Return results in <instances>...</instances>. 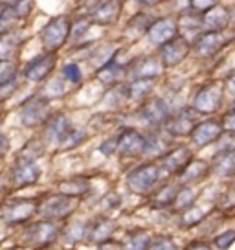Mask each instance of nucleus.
I'll use <instances>...</instances> for the list:
<instances>
[{
    "mask_svg": "<svg viewBox=\"0 0 235 250\" xmlns=\"http://www.w3.org/2000/svg\"><path fill=\"white\" fill-rule=\"evenodd\" d=\"M72 31V21L66 15H59L50 19L42 30H40V44L44 46L46 52H59L66 44V41L70 39Z\"/></svg>",
    "mask_w": 235,
    "mask_h": 250,
    "instance_id": "nucleus-1",
    "label": "nucleus"
},
{
    "mask_svg": "<svg viewBox=\"0 0 235 250\" xmlns=\"http://www.w3.org/2000/svg\"><path fill=\"white\" fill-rule=\"evenodd\" d=\"M222 96H224V86L219 81H208L196 90L193 98V110L198 114H213L219 110Z\"/></svg>",
    "mask_w": 235,
    "mask_h": 250,
    "instance_id": "nucleus-2",
    "label": "nucleus"
},
{
    "mask_svg": "<svg viewBox=\"0 0 235 250\" xmlns=\"http://www.w3.org/2000/svg\"><path fill=\"white\" fill-rule=\"evenodd\" d=\"M160 179V166L141 164L127 175V188L136 195H145Z\"/></svg>",
    "mask_w": 235,
    "mask_h": 250,
    "instance_id": "nucleus-3",
    "label": "nucleus"
},
{
    "mask_svg": "<svg viewBox=\"0 0 235 250\" xmlns=\"http://www.w3.org/2000/svg\"><path fill=\"white\" fill-rule=\"evenodd\" d=\"M35 211H37L35 199H13L2 206L0 217L6 225L13 227V225H20V223H26L28 219H32Z\"/></svg>",
    "mask_w": 235,
    "mask_h": 250,
    "instance_id": "nucleus-4",
    "label": "nucleus"
},
{
    "mask_svg": "<svg viewBox=\"0 0 235 250\" xmlns=\"http://www.w3.org/2000/svg\"><path fill=\"white\" fill-rule=\"evenodd\" d=\"M55 64H57V52H44L26 62V66L22 68V76L33 83L46 81L50 74L54 72Z\"/></svg>",
    "mask_w": 235,
    "mask_h": 250,
    "instance_id": "nucleus-5",
    "label": "nucleus"
},
{
    "mask_svg": "<svg viewBox=\"0 0 235 250\" xmlns=\"http://www.w3.org/2000/svg\"><path fill=\"white\" fill-rule=\"evenodd\" d=\"M48 100L42 96H32L22 103L20 107V122L26 127H39L44 125L48 118H50V105Z\"/></svg>",
    "mask_w": 235,
    "mask_h": 250,
    "instance_id": "nucleus-6",
    "label": "nucleus"
},
{
    "mask_svg": "<svg viewBox=\"0 0 235 250\" xmlns=\"http://www.w3.org/2000/svg\"><path fill=\"white\" fill-rule=\"evenodd\" d=\"M189 54H191V42L184 35L173 37L171 41L164 42L158 50V57H160L164 66H176L182 61H186Z\"/></svg>",
    "mask_w": 235,
    "mask_h": 250,
    "instance_id": "nucleus-7",
    "label": "nucleus"
},
{
    "mask_svg": "<svg viewBox=\"0 0 235 250\" xmlns=\"http://www.w3.org/2000/svg\"><path fill=\"white\" fill-rule=\"evenodd\" d=\"M74 206L76 204L72 201V197L57 193V195L44 197L40 203H37V211L46 219H64L74 211Z\"/></svg>",
    "mask_w": 235,
    "mask_h": 250,
    "instance_id": "nucleus-8",
    "label": "nucleus"
},
{
    "mask_svg": "<svg viewBox=\"0 0 235 250\" xmlns=\"http://www.w3.org/2000/svg\"><path fill=\"white\" fill-rule=\"evenodd\" d=\"M178 35V22L176 17H162V19H155L151 26L145 31V37L151 44L155 46H162L164 42L171 41L173 37Z\"/></svg>",
    "mask_w": 235,
    "mask_h": 250,
    "instance_id": "nucleus-9",
    "label": "nucleus"
},
{
    "mask_svg": "<svg viewBox=\"0 0 235 250\" xmlns=\"http://www.w3.org/2000/svg\"><path fill=\"white\" fill-rule=\"evenodd\" d=\"M40 177V167L35 160L17 158L11 171H9V182L15 188H26L35 184Z\"/></svg>",
    "mask_w": 235,
    "mask_h": 250,
    "instance_id": "nucleus-10",
    "label": "nucleus"
},
{
    "mask_svg": "<svg viewBox=\"0 0 235 250\" xmlns=\"http://www.w3.org/2000/svg\"><path fill=\"white\" fill-rule=\"evenodd\" d=\"M59 235V227L52 223V221H39V223H33L26 228L24 232V241L32 247H46L50 243H54V239Z\"/></svg>",
    "mask_w": 235,
    "mask_h": 250,
    "instance_id": "nucleus-11",
    "label": "nucleus"
},
{
    "mask_svg": "<svg viewBox=\"0 0 235 250\" xmlns=\"http://www.w3.org/2000/svg\"><path fill=\"white\" fill-rule=\"evenodd\" d=\"M164 68L165 66L162 64L158 55H145V57H141V59H138L136 62L131 64L127 76L133 81H138V79L155 81V79L164 74Z\"/></svg>",
    "mask_w": 235,
    "mask_h": 250,
    "instance_id": "nucleus-12",
    "label": "nucleus"
},
{
    "mask_svg": "<svg viewBox=\"0 0 235 250\" xmlns=\"http://www.w3.org/2000/svg\"><path fill=\"white\" fill-rule=\"evenodd\" d=\"M143 146H145V136L136 131L127 127L116 136V153H119L125 158H134V156L143 155Z\"/></svg>",
    "mask_w": 235,
    "mask_h": 250,
    "instance_id": "nucleus-13",
    "label": "nucleus"
},
{
    "mask_svg": "<svg viewBox=\"0 0 235 250\" xmlns=\"http://www.w3.org/2000/svg\"><path fill=\"white\" fill-rule=\"evenodd\" d=\"M224 46H226V37L222 31H202L195 39V42L191 44V50L198 57L208 59L212 55L219 54Z\"/></svg>",
    "mask_w": 235,
    "mask_h": 250,
    "instance_id": "nucleus-14",
    "label": "nucleus"
},
{
    "mask_svg": "<svg viewBox=\"0 0 235 250\" xmlns=\"http://www.w3.org/2000/svg\"><path fill=\"white\" fill-rule=\"evenodd\" d=\"M169 118V105L162 98H149L145 100L140 109V120L149 127L164 125Z\"/></svg>",
    "mask_w": 235,
    "mask_h": 250,
    "instance_id": "nucleus-15",
    "label": "nucleus"
},
{
    "mask_svg": "<svg viewBox=\"0 0 235 250\" xmlns=\"http://www.w3.org/2000/svg\"><path fill=\"white\" fill-rule=\"evenodd\" d=\"M224 134L222 131V124L220 122H215V120H206V122H200V124H195V127L191 129V144L195 147H206L213 142H217Z\"/></svg>",
    "mask_w": 235,
    "mask_h": 250,
    "instance_id": "nucleus-16",
    "label": "nucleus"
},
{
    "mask_svg": "<svg viewBox=\"0 0 235 250\" xmlns=\"http://www.w3.org/2000/svg\"><path fill=\"white\" fill-rule=\"evenodd\" d=\"M196 124V112L193 109H182L176 112L173 118L165 120V133L173 138H180V136H189L191 129Z\"/></svg>",
    "mask_w": 235,
    "mask_h": 250,
    "instance_id": "nucleus-17",
    "label": "nucleus"
},
{
    "mask_svg": "<svg viewBox=\"0 0 235 250\" xmlns=\"http://www.w3.org/2000/svg\"><path fill=\"white\" fill-rule=\"evenodd\" d=\"M123 9V2L121 0H98L92 13H90V21L92 24H99V26H110L114 24L121 15Z\"/></svg>",
    "mask_w": 235,
    "mask_h": 250,
    "instance_id": "nucleus-18",
    "label": "nucleus"
},
{
    "mask_svg": "<svg viewBox=\"0 0 235 250\" xmlns=\"http://www.w3.org/2000/svg\"><path fill=\"white\" fill-rule=\"evenodd\" d=\"M232 13L226 6L215 4L208 11L200 13V30L202 31H224L230 26Z\"/></svg>",
    "mask_w": 235,
    "mask_h": 250,
    "instance_id": "nucleus-19",
    "label": "nucleus"
},
{
    "mask_svg": "<svg viewBox=\"0 0 235 250\" xmlns=\"http://www.w3.org/2000/svg\"><path fill=\"white\" fill-rule=\"evenodd\" d=\"M160 158H162V167L165 171L171 175H178L193 160V151L188 146H178V147L167 149Z\"/></svg>",
    "mask_w": 235,
    "mask_h": 250,
    "instance_id": "nucleus-20",
    "label": "nucleus"
},
{
    "mask_svg": "<svg viewBox=\"0 0 235 250\" xmlns=\"http://www.w3.org/2000/svg\"><path fill=\"white\" fill-rule=\"evenodd\" d=\"M72 131V124L68 116L64 114H50L46 122H44V138H46L50 144H57L61 146V142L66 138V134Z\"/></svg>",
    "mask_w": 235,
    "mask_h": 250,
    "instance_id": "nucleus-21",
    "label": "nucleus"
},
{
    "mask_svg": "<svg viewBox=\"0 0 235 250\" xmlns=\"http://www.w3.org/2000/svg\"><path fill=\"white\" fill-rule=\"evenodd\" d=\"M24 42L22 31L19 30H8V31H0V61H13L20 46Z\"/></svg>",
    "mask_w": 235,
    "mask_h": 250,
    "instance_id": "nucleus-22",
    "label": "nucleus"
},
{
    "mask_svg": "<svg viewBox=\"0 0 235 250\" xmlns=\"http://www.w3.org/2000/svg\"><path fill=\"white\" fill-rule=\"evenodd\" d=\"M114 230H116V225L112 221H109V219H98L92 225H86L85 237L88 241L101 245V243L109 241L110 235L114 234Z\"/></svg>",
    "mask_w": 235,
    "mask_h": 250,
    "instance_id": "nucleus-23",
    "label": "nucleus"
},
{
    "mask_svg": "<svg viewBox=\"0 0 235 250\" xmlns=\"http://www.w3.org/2000/svg\"><path fill=\"white\" fill-rule=\"evenodd\" d=\"M213 171L219 177H235V147L222 149L219 155L215 156Z\"/></svg>",
    "mask_w": 235,
    "mask_h": 250,
    "instance_id": "nucleus-24",
    "label": "nucleus"
},
{
    "mask_svg": "<svg viewBox=\"0 0 235 250\" xmlns=\"http://www.w3.org/2000/svg\"><path fill=\"white\" fill-rule=\"evenodd\" d=\"M123 72H125V66H123V62H119V59H118L116 55L107 64H103L101 68H98V79L101 83H105V85H114V83H118V79H119V76Z\"/></svg>",
    "mask_w": 235,
    "mask_h": 250,
    "instance_id": "nucleus-25",
    "label": "nucleus"
},
{
    "mask_svg": "<svg viewBox=\"0 0 235 250\" xmlns=\"http://www.w3.org/2000/svg\"><path fill=\"white\" fill-rule=\"evenodd\" d=\"M90 189V182L85 177H76V179H66L63 182H59V193H63L66 197H83L88 193Z\"/></svg>",
    "mask_w": 235,
    "mask_h": 250,
    "instance_id": "nucleus-26",
    "label": "nucleus"
},
{
    "mask_svg": "<svg viewBox=\"0 0 235 250\" xmlns=\"http://www.w3.org/2000/svg\"><path fill=\"white\" fill-rule=\"evenodd\" d=\"M208 164L202 162V160H191L180 173H178V177H180V182L182 184H188L191 180H200L204 179L206 175H208Z\"/></svg>",
    "mask_w": 235,
    "mask_h": 250,
    "instance_id": "nucleus-27",
    "label": "nucleus"
},
{
    "mask_svg": "<svg viewBox=\"0 0 235 250\" xmlns=\"http://www.w3.org/2000/svg\"><path fill=\"white\" fill-rule=\"evenodd\" d=\"M66 94V86H64V79L63 78H52L46 81V85L42 86L39 96H42L44 100H59Z\"/></svg>",
    "mask_w": 235,
    "mask_h": 250,
    "instance_id": "nucleus-28",
    "label": "nucleus"
},
{
    "mask_svg": "<svg viewBox=\"0 0 235 250\" xmlns=\"http://www.w3.org/2000/svg\"><path fill=\"white\" fill-rule=\"evenodd\" d=\"M167 151V142L160 134H149L145 136V146H143V155L147 156H162Z\"/></svg>",
    "mask_w": 235,
    "mask_h": 250,
    "instance_id": "nucleus-29",
    "label": "nucleus"
},
{
    "mask_svg": "<svg viewBox=\"0 0 235 250\" xmlns=\"http://www.w3.org/2000/svg\"><path fill=\"white\" fill-rule=\"evenodd\" d=\"M153 83H155V81L138 79V81H133L131 85H127L129 100H136V102H141V100H145V98H147V94L151 92V88H153Z\"/></svg>",
    "mask_w": 235,
    "mask_h": 250,
    "instance_id": "nucleus-30",
    "label": "nucleus"
},
{
    "mask_svg": "<svg viewBox=\"0 0 235 250\" xmlns=\"http://www.w3.org/2000/svg\"><path fill=\"white\" fill-rule=\"evenodd\" d=\"M176 193H178V186H176V184H165L162 189H158L157 193H155V197H153V204H155L157 208L169 206V204H173Z\"/></svg>",
    "mask_w": 235,
    "mask_h": 250,
    "instance_id": "nucleus-31",
    "label": "nucleus"
},
{
    "mask_svg": "<svg viewBox=\"0 0 235 250\" xmlns=\"http://www.w3.org/2000/svg\"><path fill=\"white\" fill-rule=\"evenodd\" d=\"M196 197L198 195H196L189 186H182V188H178V193H176L175 201H173V206L180 211L188 210V208L193 206V203L196 201Z\"/></svg>",
    "mask_w": 235,
    "mask_h": 250,
    "instance_id": "nucleus-32",
    "label": "nucleus"
},
{
    "mask_svg": "<svg viewBox=\"0 0 235 250\" xmlns=\"http://www.w3.org/2000/svg\"><path fill=\"white\" fill-rule=\"evenodd\" d=\"M151 245V235L147 232H134L125 239L123 243V250H147Z\"/></svg>",
    "mask_w": 235,
    "mask_h": 250,
    "instance_id": "nucleus-33",
    "label": "nucleus"
},
{
    "mask_svg": "<svg viewBox=\"0 0 235 250\" xmlns=\"http://www.w3.org/2000/svg\"><path fill=\"white\" fill-rule=\"evenodd\" d=\"M63 79L70 81L72 85H79L83 79V72L79 68L78 62H66L63 66Z\"/></svg>",
    "mask_w": 235,
    "mask_h": 250,
    "instance_id": "nucleus-34",
    "label": "nucleus"
},
{
    "mask_svg": "<svg viewBox=\"0 0 235 250\" xmlns=\"http://www.w3.org/2000/svg\"><path fill=\"white\" fill-rule=\"evenodd\" d=\"M13 79H17V62L0 61V85H6Z\"/></svg>",
    "mask_w": 235,
    "mask_h": 250,
    "instance_id": "nucleus-35",
    "label": "nucleus"
},
{
    "mask_svg": "<svg viewBox=\"0 0 235 250\" xmlns=\"http://www.w3.org/2000/svg\"><path fill=\"white\" fill-rule=\"evenodd\" d=\"M86 232V225L85 223H74L70 227L64 230V239L68 243H78L85 237Z\"/></svg>",
    "mask_w": 235,
    "mask_h": 250,
    "instance_id": "nucleus-36",
    "label": "nucleus"
},
{
    "mask_svg": "<svg viewBox=\"0 0 235 250\" xmlns=\"http://www.w3.org/2000/svg\"><path fill=\"white\" fill-rule=\"evenodd\" d=\"M86 138V134L83 133V131H78V129H74L72 127V131L68 134H66V138H64L63 142H61V147L66 151V149H74L78 147L79 144H83Z\"/></svg>",
    "mask_w": 235,
    "mask_h": 250,
    "instance_id": "nucleus-37",
    "label": "nucleus"
},
{
    "mask_svg": "<svg viewBox=\"0 0 235 250\" xmlns=\"http://www.w3.org/2000/svg\"><path fill=\"white\" fill-rule=\"evenodd\" d=\"M92 26V21H90V17H81V19H78L76 22H72V31L70 35L74 37L76 41H79L83 35H85L86 31H88V28Z\"/></svg>",
    "mask_w": 235,
    "mask_h": 250,
    "instance_id": "nucleus-38",
    "label": "nucleus"
},
{
    "mask_svg": "<svg viewBox=\"0 0 235 250\" xmlns=\"http://www.w3.org/2000/svg\"><path fill=\"white\" fill-rule=\"evenodd\" d=\"M44 151H42V146H40L37 140H32L26 147L20 151V155L19 158H26V160H37L40 155H42Z\"/></svg>",
    "mask_w": 235,
    "mask_h": 250,
    "instance_id": "nucleus-39",
    "label": "nucleus"
},
{
    "mask_svg": "<svg viewBox=\"0 0 235 250\" xmlns=\"http://www.w3.org/2000/svg\"><path fill=\"white\" fill-rule=\"evenodd\" d=\"M202 219H204V211L195 208V206H191V208H188V210H184L182 223H184L186 227H193V225H198Z\"/></svg>",
    "mask_w": 235,
    "mask_h": 250,
    "instance_id": "nucleus-40",
    "label": "nucleus"
},
{
    "mask_svg": "<svg viewBox=\"0 0 235 250\" xmlns=\"http://www.w3.org/2000/svg\"><path fill=\"white\" fill-rule=\"evenodd\" d=\"M147 250H176V243L173 241L171 237L162 235V237H158L157 241L151 243Z\"/></svg>",
    "mask_w": 235,
    "mask_h": 250,
    "instance_id": "nucleus-41",
    "label": "nucleus"
},
{
    "mask_svg": "<svg viewBox=\"0 0 235 250\" xmlns=\"http://www.w3.org/2000/svg\"><path fill=\"white\" fill-rule=\"evenodd\" d=\"M234 241H235V230H226V232H222V234L215 239V245H217L220 250H226Z\"/></svg>",
    "mask_w": 235,
    "mask_h": 250,
    "instance_id": "nucleus-42",
    "label": "nucleus"
},
{
    "mask_svg": "<svg viewBox=\"0 0 235 250\" xmlns=\"http://www.w3.org/2000/svg\"><path fill=\"white\" fill-rule=\"evenodd\" d=\"M217 4V0H189V9H193L196 13H204L210 8Z\"/></svg>",
    "mask_w": 235,
    "mask_h": 250,
    "instance_id": "nucleus-43",
    "label": "nucleus"
},
{
    "mask_svg": "<svg viewBox=\"0 0 235 250\" xmlns=\"http://www.w3.org/2000/svg\"><path fill=\"white\" fill-rule=\"evenodd\" d=\"M222 131L235 133V110L234 112H228L226 116H224V122H222Z\"/></svg>",
    "mask_w": 235,
    "mask_h": 250,
    "instance_id": "nucleus-44",
    "label": "nucleus"
},
{
    "mask_svg": "<svg viewBox=\"0 0 235 250\" xmlns=\"http://www.w3.org/2000/svg\"><path fill=\"white\" fill-rule=\"evenodd\" d=\"M99 151H101L105 156H110L112 153H116V136L107 140L105 144H101V146H99Z\"/></svg>",
    "mask_w": 235,
    "mask_h": 250,
    "instance_id": "nucleus-45",
    "label": "nucleus"
},
{
    "mask_svg": "<svg viewBox=\"0 0 235 250\" xmlns=\"http://www.w3.org/2000/svg\"><path fill=\"white\" fill-rule=\"evenodd\" d=\"M8 151H9V138L6 134L0 133V158L6 155Z\"/></svg>",
    "mask_w": 235,
    "mask_h": 250,
    "instance_id": "nucleus-46",
    "label": "nucleus"
},
{
    "mask_svg": "<svg viewBox=\"0 0 235 250\" xmlns=\"http://www.w3.org/2000/svg\"><path fill=\"white\" fill-rule=\"evenodd\" d=\"M186 250H212V247L204 241H193L186 247Z\"/></svg>",
    "mask_w": 235,
    "mask_h": 250,
    "instance_id": "nucleus-47",
    "label": "nucleus"
},
{
    "mask_svg": "<svg viewBox=\"0 0 235 250\" xmlns=\"http://www.w3.org/2000/svg\"><path fill=\"white\" fill-rule=\"evenodd\" d=\"M138 4H141V6H157L158 2H162V0H136Z\"/></svg>",
    "mask_w": 235,
    "mask_h": 250,
    "instance_id": "nucleus-48",
    "label": "nucleus"
},
{
    "mask_svg": "<svg viewBox=\"0 0 235 250\" xmlns=\"http://www.w3.org/2000/svg\"><path fill=\"white\" fill-rule=\"evenodd\" d=\"M0 2H2V4L6 6V8H11V6H15L19 0H0Z\"/></svg>",
    "mask_w": 235,
    "mask_h": 250,
    "instance_id": "nucleus-49",
    "label": "nucleus"
},
{
    "mask_svg": "<svg viewBox=\"0 0 235 250\" xmlns=\"http://www.w3.org/2000/svg\"><path fill=\"white\" fill-rule=\"evenodd\" d=\"M4 171V164H2V160H0V173Z\"/></svg>",
    "mask_w": 235,
    "mask_h": 250,
    "instance_id": "nucleus-50",
    "label": "nucleus"
},
{
    "mask_svg": "<svg viewBox=\"0 0 235 250\" xmlns=\"http://www.w3.org/2000/svg\"><path fill=\"white\" fill-rule=\"evenodd\" d=\"M125 2H127V0H125Z\"/></svg>",
    "mask_w": 235,
    "mask_h": 250,
    "instance_id": "nucleus-51",
    "label": "nucleus"
}]
</instances>
